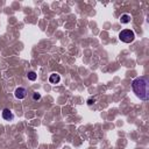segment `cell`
<instances>
[{"instance_id":"6da1fadb","label":"cell","mask_w":149,"mask_h":149,"mask_svg":"<svg viewBox=\"0 0 149 149\" xmlns=\"http://www.w3.org/2000/svg\"><path fill=\"white\" fill-rule=\"evenodd\" d=\"M132 88L137 98L143 101L149 99V80L147 77H137L132 81Z\"/></svg>"},{"instance_id":"7a4b0ae2","label":"cell","mask_w":149,"mask_h":149,"mask_svg":"<svg viewBox=\"0 0 149 149\" xmlns=\"http://www.w3.org/2000/svg\"><path fill=\"white\" fill-rule=\"evenodd\" d=\"M119 40L123 43H132L135 40V33L132 29H123L119 33Z\"/></svg>"},{"instance_id":"3957f363","label":"cell","mask_w":149,"mask_h":149,"mask_svg":"<svg viewBox=\"0 0 149 149\" xmlns=\"http://www.w3.org/2000/svg\"><path fill=\"white\" fill-rule=\"evenodd\" d=\"M14 95H15L16 99H23L27 95V91H26L24 87H17L14 92Z\"/></svg>"},{"instance_id":"277c9868","label":"cell","mask_w":149,"mask_h":149,"mask_svg":"<svg viewBox=\"0 0 149 149\" xmlns=\"http://www.w3.org/2000/svg\"><path fill=\"white\" fill-rule=\"evenodd\" d=\"M2 118L6 121H12L14 119V114L12 113V111L9 108H3L2 109Z\"/></svg>"},{"instance_id":"5b68a950","label":"cell","mask_w":149,"mask_h":149,"mask_svg":"<svg viewBox=\"0 0 149 149\" xmlns=\"http://www.w3.org/2000/svg\"><path fill=\"white\" fill-rule=\"evenodd\" d=\"M59 80H61V77L58 73H51L49 77V81L51 84H57V83H59Z\"/></svg>"},{"instance_id":"8992f818","label":"cell","mask_w":149,"mask_h":149,"mask_svg":"<svg viewBox=\"0 0 149 149\" xmlns=\"http://www.w3.org/2000/svg\"><path fill=\"white\" fill-rule=\"evenodd\" d=\"M130 20H132V16H130L129 14H123V15H121V17H120V22L123 23V24L129 23Z\"/></svg>"},{"instance_id":"52a82bcc","label":"cell","mask_w":149,"mask_h":149,"mask_svg":"<svg viewBox=\"0 0 149 149\" xmlns=\"http://www.w3.org/2000/svg\"><path fill=\"white\" fill-rule=\"evenodd\" d=\"M36 78H37V74H36V72H34V71H30V72H28V79H29V80L34 81V80H36Z\"/></svg>"},{"instance_id":"ba28073f","label":"cell","mask_w":149,"mask_h":149,"mask_svg":"<svg viewBox=\"0 0 149 149\" xmlns=\"http://www.w3.org/2000/svg\"><path fill=\"white\" fill-rule=\"evenodd\" d=\"M40 99H41V94L38 92H34L33 93V100L36 101V100H40Z\"/></svg>"}]
</instances>
